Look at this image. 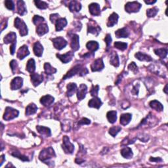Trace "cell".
I'll list each match as a JSON object with an SVG mask.
<instances>
[{
  "mask_svg": "<svg viewBox=\"0 0 168 168\" xmlns=\"http://www.w3.org/2000/svg\"><path fill=\"white\" fill-rule=\"evenodd\" d=\"M149 105L152 109L156 110V111L161 112L163 110V105L159 101H156V100H154V101H150Z\"/></svg>",
  "mask_w": 168,
  "mask_h": 168,
  "instance_id": "cell-32",
  "label": "cell"
},
{
  "mask_svg": "<svg viewBox=\"0 0 168 168\" xmlns=\"http://www.w3.org/2000/svg\"><path fill=\"white\" fill-rule=\"evenodd\" d=\"M102 105V102L101 101V99L98 98L97 97H95L92 99H91L88 102V105L89 107L95 108L97 109H99L100 108Z\"/></svg>",
  "mask_w": 168,
  "mask_h": 168,
  "instance_id": "cell-21",
  "label": "cell"
},
{
  "mask_svg": "<svg viewBox=\"0 0 168 168\" xmlns=\"http://www.w3.org/2000/svg\"><path fill=\"white\" fill-rule=\"evenodd\" d=\"M150 162H162V160L160 158H152V157H151L150 158Z\"/></svg>",
  "mask_w": 168,
  "mask_h": 168,
  "instance_id": "cell-54",
  "label": "cell"
},
{
  "mask_svg": "<svg viewBox=\"0 0 168 168\" xmlns=\"http://www.w3.org/2000/svg\"><path fill=\"white\" fill-rule=\"evenodd\" d=\"M136 58L141 61H146V62H150V61L152 60V59L151 58V57L149 55H148L147 54H144V53L138 52L135 55Z\"/></svg>",
  "mask_w": 168,
  "mask_h": 168,
  "instance_id": "cell-34",
  "label": "cell"
},
{
  "mask_svg": "<svg viewBox=\"0 0 168 168\" xmlns=\"http://www.w3.org/2000/svg\"><path fill=\"white\" fill-rule=\"evenodd\" d=\"M31 82L34 87L39 86L44 81V76L42 74H38L36 73H32L30 75Z\"/></svg>",
  "mask_w": 168,
  "mask_h": 168,
  "instance_id": "cell-12",
  "label": "cell"
},
{
  "mask_svg": "<svg viewBox=\"0 0 168 168\" xmlns=\"http://www.w3.org/2000/svg\"><path fill=\"white\" fill-rule=\"evenodd\" d=\"M70 46L73 51H78L79 49V38L77 34H72V35Z\"/></svg>",
  "mask_w": 168,
  "mask_h": 168,
  "instance_id": "cell-15",
  "label": "cell"
},
{
  "mask_svg": "<svg viewBox=\"0 0 168 168\" xmlns=\"http://www.w3.org/2000/svg\"><path fill=\"white\" fill-rule=\"evenodd\" d=\"M30 54L28 51V48L26 45H23L21 47L19 48L17 52V57L21 60L24 59L26 57H27Z\"/></svg>",
  "mask_w": 168,
  "mask_h": 168,
  "instance_id": "cell-18",
  "label": "cell"
},
{
  "mask_svg": "<svg viewBox=\"0 0 168 168\" xmlns=\"http://www.w3.org/2000/svg\"><path fill=\"white\" fill-rule=\"evenodd\" d=\"M87 74H88V70L87 69V68H84L81 65H76L72 68L69 72H68V73L63 78V79L70 78L75 75L83 76L86 75Z\"/></svg>",
  "mask_w": 168,
  "mask_h": 168,
  "instance_id": "cell-1",
  "label": "cell"
},
{
  "mask_svg": "<svg viewBox=\"0 0 168 168\" xmlns=\"http://www.w3.org/2000/svg\"><path fill=\"white\" fill-rule=\"evenodd\" d=\"M154 53L156 55L159 56L161 59H165L167 55V49L165 48L156 49H154Z\"/></svg>",
  "mask_w": 168,
  "mask_h": 168,
  "instance_id": "cell-39",
  "label": "cell"
},
{
  "mask_svg": "<svg viewBox=\"0 0 168 168\" xmlns=\"http://www.w3.org/2000/svg\"><path fill=\"white\" fill-rule=\"evenodd\" d=\"M68 7L71 12H79L82 9V5L78 1H72L70 2Z\"/></svg>",
  "mask_w": 168,
  "mask_h": 168,
  "instance_id": "cell-22",
  "label": "cell"
},
{
  "mask_svg": "<svg viewBox=\"0 0 168 168\" xmlns=\"http://www.w3.org/2000/svg\"><path fill=\"white\" fill-rule=\"evenodd\" d=\"M86 47L87 49L91 53H94L95 51H96L98 50V49L99 47V45L97 41H90L87 42V44H86Z\"/></svg>",
  "mask_w": 168,
  "mask_h": 168,
  "instance_id": "cell-28",
  "label": "cell"
},
{
  "mask_svg": "<svg viewBox=\"0 0 168 168\" xmlns=\"http://www.w3.org/2000/svg\"><path fill=\"white\" fill-rule=\"evenodd\" d=\"M44 70L45 74L47 75H51L55 74L57 72V69L51 66V65L49 63H45L44 64Z\"/></svg>",
  "mask_w": 168,
  "mask_h": 168,
  "instance_id": "cell-38",
  "label": "cell"
},
{
  "mask_svg": "<svg viewBox=\"0 0 168 168\" xmlns=\"http://www.w3.org/2000/svg\"><path fill=\"white\" fill-rule=\"evenodd\" d=\"M106 117L110 124H114L117 120V112L116 111H109L106 114Z\"/></svg>",
  "mask_w": 168,
  "mask_h": 168,
  "instance_id": "cell-36",
  "label": "cell"
},
{
  "mask_svg": "<svg viewBox=\"0 0 168 168\" xmlns=\"http://www.w3.org/2000/svg\"><path fill=\"white\" fill-rule=\"evenodd\" d=\"M49 32V27L48 25L46 23H42L40 25H38L36 28V32L38 34V36H42L44 34H47Z\"/></svg>",
  "mask_w": 168,
  "mask_h": 168,
  "instance_id": "cell-19",
  "label": "cell"
},
{
  "mask_svg": "<svg viewBox=\"0 0 168 168\" xmlns=\"http://www.w3.org/2000/svg\"><path fill=\"white\" fill-rule=\"evenodd\" d=\"M11 155L15 156V157L18 158V159L21 160L22 161H23V162H28L29 161V159H28L27 156L21 154L20 152H19L17 150H15V151H13V152H11Z\"/></svg>",
  "mask_w": 168,
  "mask_h": 168,
  "instance_id": "cell-40",
  "label": "cell"
},
{
  "mask_svg": "<svg viewBox=\"0 0 168 168\" xmlns=\"http://www.w3.org/2000/svg\"><path fill=\"white\" fill-rule=\"evenodd\" d=\"M139 84L137 83V85L133 86L132 89V93L134 95H137L139 93Z\"/></svg>",
  "mask_w": 168,
  "mask_h": 168,
  "instance_id": "cell-53",
  "label": "cell"
},
{
  "mask_svg": "<svg viewBox=\"0 0 168 168\" xmlns=\"http://www.w3.org/2000/svg\"><path fill=\"white\" fill-rule=\"evenodd\" d=\"M144 2L148 5H152L156 2V1H144Z\"/></svg>",
  "mask_w": 168,
  "mask_h": 168,
  "instance_id": "cell-55",
  "label": "cell"
},
{
  "mask_svg": "<svg viewBox=\"0 0 168 168\" xmlns=\"http://www.w3.org/2000/svg\"><path fill=\"white\" fill-rule=\"evenodd\" d=\"M121 130V128L120 126H113L109 129V133L112 137H116L117 134Z\"/></svg>",
  "mask_w": 168,
  "mask_h": 168,
  "instance_id": "cell-42",
  "label": "cell"
},
{
  "mask_svg": "<svg viewBox=\"0 0 168 168\" xmlns=\"http://www.w3.org/2000/svg\"><path fill=\"white\" fill-rule=\"evenodd\" d=\"M63 149L66 154H72L74 150V144L70 143L69 137L68 136H64L63 139Z\"/></svg>",
  "mask_w": 168,
  "mask_h": 168,
  "instance_id": "cell-5",
  "label": "cell"
},
{
  "mask_svg": "<svg viewBox=\"0 0 168 168\" xmlns=\"http://www.w3.org/2000/svg\"><path fill=\"white\" fill-rule=\"evenodd\" d=\"M90 13L93 16H99L101 15L100 5L97 3H93L89 5Z\"/></svg>",
  "mask_w": 168,
  "mask_h": 168,
  "instance_id": "cell-16",
  "label": "cell"
},
{
  "mask_svg": "<svg viewBox=\"0 0 168 168\" xmlns=\"http://www.w3.org/2000/svg\"><path fill=\"white\" fill-rule=\"evenodd\" d=\"M110 63L113 65L114 67H118L120 65L119 57L116 52H112L110 55Z\"/></svg>",
  "mask_w": 168,
  "mask_h": 168,
  "instance_id": "cell-27",
  "label": "cell"
},
{
  "mask_svg": "<svg viewBox=\"0 0 168 168\" xmlns=\"http://www.w3.org/2000/svg\"><path fill=\"white\" fill-rule=\"evenodd\" d=\"M56 156L54 149L52 147H48L42 150L39 155V159L41 162L45 163H49V161L51 158H55Z\"/></svg>",
  "mask_w": 168,
  "mask_h": 168,
  "instance_id": "cell-2",
  "label": "cell"
},
{
  "mask_svg": "<svg viewBox=\"0 0 168 168\" xmlns=\"http://www.w3.org/2000/svg\"><path fill=\"white\" fill-rule=\"evenodd\" d=\"M17 12L21 16L27 13L25 2L24 1L19 0V1L17 2Z\"/></svg>",
  "mask_w": 168,
  "mask_h": 168,
  "instance_id": "cell-24",
  "label": "cell"
},
{
  "mask_svg": "<svg viewBox=\"0 0 168 168\" xmlns=\"http://www.w3.org/2000/svg\"><path fill=\"white\" fill-rule=\"evenodd\" d=\"M118 18H119V16H118L117 13H113L112 15H110L107 22L108 27H112V26L117 24Z\"/></svg>",
  "mask_w": 168,
  "mask_h": 168,
  "instance_id": "cell-26",
  "label": "cell"
},
{
  "mask_svg": "<svg viewBox=\"0 0 168 168\" xmlns=\"http://www.w3.org/2000/svg\"><path fill=\"white\" fill-rule=\"evenodd\" d=\"M15 27L19 30V33L21 36H25L28 34L27 26L20 18L17 17L15 19Z\"/></svg>",
  "mask_w": 168,
  "mask_h": 168,
  "instance_id": "cell-4",
  "label": "cell"
},
{
  "mask_svg": "<svg viewBox=\"0 0 168 168\" xmlns=\"http://www.w3.org/2000/svg\"><path fill=\"white\" fill-rule=\"evenodd\" d=\"M36 129H37V131L39 132V133H40L41 135H44L45 137H49L51 135V132L50 129L47 127L37 125L36 127Z\"/></svg>",
  "mask_w": 168,
  "mask_h": 168,
  "instance_id": "cell-25",
  "label": "cell"
},
{
  "mask_svg": "<svg viewBox=\"0 0 168 168\" xmlns=\"http://www.w3.org/2000/svg\"><path fill=\"white\" fill-rule=\"evenodd\" d=\"M115 35L116 37L120 38V37H128L129 36V32L126 28H123L118 30L115 32Z\"/></svg>",
  "mask_w": 168,
  "mask_h": 168,
  "instance_id": "cell-37",
  "label": "cell"
},
{
  "mask_svg": "<svg viewBox=\"0 0 168 168\" xmlns=\"http://www.w3.org/2000/svg\"><path fill=\"white\" fill-rule=\"evenodd\" d=\"M121 154L124 158L131 159L133 157V152L131 148L129 147H125L121 150Z\"/></svg>",
  "mask_w": 168,
  "mask_h": 168,
  "instance_id": "cell-31",
  "label": "cell"
},
{
  "mask_svg": "<svg viewBox=\"0 0 168 168\" xmlns=\"http://www.w3.org/2000/svg\"><path fill=\"white\" fill-rule=\"evenodd\" d=\"M19 114V112L17 110L14 109L11 107H7L5 112L3 115V119L6 121H9L17 118Z\"/></svg>",
  "mask_w": 168,
  "mask_h": 168,
  "instance_id": "cell-7",
  "label": "cell"
},
{
  "mask_svg": "<svg viewBox=\"0 0 168 168\" xmlns=\"http://www.w3.org/2000/svg\"><path fill=\"white\" fill-rule=\"evenodd\" d=\"M104 68H105V64H104V63H103L102 59H101V58H99L98 59L95 60L91 65V70H92L93 72L101 71Z\"/></svg>",
  "mask_w": 168,
  "mask_h": 168,
  "instance_id": "cell-9",
  "label": "cell"
},
{
  "mask_svg": "<svg viewBox=\"0 0 168 168\" xmlns=\"http://www.w3.org/2000/svg\"><path fill=\"white\" fill-rule=\"evenodd\" d=\"M55 28L57 32L61 31L67 25V21L65 18H59L55 22Z\"/></svg>",
  "mask_w": 168,
  "mask_h": 168,
  "instance_id": "cell-20",
  "label": "cell"
},
{
  "mask_svg": "<svg viewBox=\"0 0 168 168\" xmlns=\"http://www.w3.org/2000/svg\"><path fill=\"white\" fill-rule=\"evenodd\" d=\"M32 21L34 22V24L35 25H40V24H42L45 21V19L44 17H40L39 15H35L33 17Z\"/></svg>",
  "mask_w": 168,
  "mask_h": 168,
  "instance_id": "cell-45",
  "label": "cell"
},
{
  "mask_svg": "<svg viewBox=\"0 0 168 168\" xmlns=\"http://www.w3.org/2000/svg\"><path fill=\"white\" fill-rule=\"evenodd\" d=\"M167 86L166 85V87H165V88H164V91H165V93H167V91H166V89H167Z\"/></svg>",
  "mask_w": 168,
  "mask_h": 168,
  "instance_id": "cell-57",
  "label": "cell"
},
{
  "mask_svg": "<svg viewBox=\"0 0 168 168\" xmlns=\"http://www.w3.org/2000/svg\"><path fill=\"white\" fill-rule=\"evenodd\" d=\"M34 53L36 56L40 57L42 56L44 51V47L42 46V45L40 43L39 41L36 42L34 45Z\"/></svg>",
  "mask_w": 168,
  "mask_h": 168,
  "instance_id": "cell-23",
  "label": "cell"
},
{
  "mask_svg": "<svg viewBox=\"0 0 168 168\" xmlns=\"http://www.w3.org/2000/svg\"><path fill=\"white\" fill-rule=\"evenodd\" d=\"M87 92V87L85 84H81L79 86L77 91V97L78 100L81 101L86 97V95Z\"/></svg>",
  "mask_w": 168,
  "mask_h": 168,
  "instance_id": "cell-17",
  "label": "cell"
},
{
  "mask_svg": "<svg viewBox=\"0 0 168 168\" xmlns=\"http://www.w3.org/2000/svg\"><path fill=\"white\" fill-rule=\"evenodd\" d=\"M23 84V79L21 77H16L13 79L11 82V89L12 90H17L21 89Z\"/></svg>",
  "mask_w": 168,
  "mask_h": 168,
  "instance_id": "cell-11",
  "label": "cell"
},
{
  "mask_svg": "<svg viewBox=\"0 0 168 168\" xmlns=\"http://www.w3.org/2000/svg\"><path fill=\"white\" fill-rule=\"evenodd\" d=\"M74 52L69 51L67 52L66 54L60 55V54H57V58L61 60V62L63 63L64 64H66L70 62L72 60V58L74 57Z\"/></svg>",
  "mask_w": 168,
  "mask_h": 168,
  "instance_id": "cell-10",
  "label": "cell"
},
{
  "mask_svg": "<svg viewBox=\"0 0 168 168\" xmlns=\"http://www.w3.org/2000/svg\"><path fill=\"white\" fill-rule=\"evenodd\" d=\"M10 66L12 70L13 73H16L17 70L18 69V63L15 60H12L10 62Z\"/></svg>",
  "mask_w": 168,
  "mask_h": 168,
  "instance_id": "cell-46",
  "label": "cell"
},
{
  "mask_svg": "<svg viewBox=\"0 0 168 168\" xmlns=\"http://www.w3.org/2000/svg\"><path fill=\"white\" fill-rule=\"evenodd\" d=\"M77 90V86L75 83H70L67 86L66 95L68 97H72Z\"/></svg>",
  "mask_w": 168,
  "mask_h": 168,
  "instance_id": "cell-30",
  "label": "cell"
},
{
  "mask_svg": "<svg viewBox=\"0 0 168 168\" xmlns=\"http://www.w3.org/2000/svg\"><path fill=\"white\" fill-rule=\"evenodd\" d=\"M99 86H93L92 88H91V90L90 91L91 96H93V97H97V95L99 93Z\"/></svg>",
  "mask_w": 168,
  "mask_h": 168,
  "instance_id": "cell-48",
  "label": "cell"
},
{
  "mask_svg": "<svg viewBox=\"0 0 168 168\" xmlns=\"http://www.w3.org/2000/svg\"><path fill=\"white\" fill-rule=\"evenodd\" d=\"M114 47L120 51H124L127 49L128 44L126 43H124V42L116 41L114 43Z\"/></svg>",
  "mask_w": 168,
  "mask_h": 168,
  "instance_id": "cell-41",
  "label": "cell"
},
{
  "mask_svg": "<svg viewBox=\"0 0 168 168\" xmlns=\"http://www.w3.org/2000/svg\"><path fill=\"white\" fill-rule=\"evenodd\" d=\"M51 40L53 41L54 47L57 49H58V50H61V49L65 47L67 45V41L62 37H57L53 38Z\"/></svg>",
  "mask_w": 168,
  "mask_h": 168,
  "instance_id": "cell-8",
  "label": "cell"
},
{
  "mask_svg": "<svg viewBox=\"0 0 168 168\" xmlns=\"http://www.w3.org/2000/svg\"><path fill=\"white\" fill-rule=\"evenodd\" d=\"M158 12V9L157 7H152L151 9H148L147 11V15L148 17H154Z\"/></svg>",
  "mask_w": 168,
  "mask_h": 168,
  "instance_id": "cell-43",
  "label": "cell"
},
{
  "mask_svg": "<svg viewBox=\"0 0 168 168\" xmlns=\"http://www.w3.org/2000/svg\"><path fill=\"white\" fill-rule=\"evenodd\" d=\"M128 68L132 72H134L135 74H137V72H138V67L136 65V64L134 62H132L128 66Z\"/></svg>",
  "mask_w": 168,
  "mask_h": 168,
  "instance_id": "cell-49",
  "label": "cell"
},
{
  "mask_svg": "<svg viewBox=\"0 0 168 168\" xmlns=\"http://www.w3.org/2000/svg\"><path fill=\"white\" fill-rule=\"evenodd\" d=\"M26 70L31 74L34 73V72L36 70V63L34 59H30L28 60L27 64H26Z\"/></svg>",
  "mask_w": 168,
  "mask_h": 168,
  "instance_id": "cell-35",
  "label": "cell"
},
{
  "mask_svg": "<svg viewBox=\"0 0 168 168\" xmlns=\"http://www.w3.org/2000/svg\"><path fill=\"white\" fill-rule=\"evenodd\" d=\"M5 155H2L1 156V164L0 165L2 166V164L4 162V160H5Z\"/></svg>",
  "mask_w": 168,
  "mask_h": 168,
  "instance_id": "cell-56",
  "label": "cell"
},
{
  "mask_svg": "<svg viewBox=\"0 0 168 168\" xmlns=\"http://www.w3.org/2000/svg\"><path fill=\"white\" fill-rule=\"evenodd\" d=\"M105 41L106 42V47H107V49H108L112 43V37H111V36H110V34H108L106 36V37L105 38Z\"/></svg>",
  "mask_w": 168,
  "mask_h": 168,
  "instance_id": "cell-50",
  "label": "cell"
},
{
  "mask_svg": "<svg viewBox=\"0 0 168 168\" xmlns=\"http://www.w3.org/2000/svg\"><path fill=\"white\" fill-rule=\"evenodd\" d=\"M59 15L58 14H52L50 15V20L52 23H55L56 21L59 18Z\"/></svg>",
  "mask_w": 168,
  "mask_h": 168,
  "instance_id": "cell-52",
  "label": "cell"
},
{
  "mask_svg": "<svg viewBox=\"0 0 168 168\" xmlns=\"http://www.w3.org/2000/svg\"><path fill=\"white\" fill-rule=\"evenodd\" d=\"M5 5L9 10L13 11L15 9V5L13 1H11V0H6L5 2Z\"/></svg>",
  "mask_w": 168,
  "mask_h": 168,
  "instance_id": "cell-47",
  "label": "cell"
},
{
  "mask_svg": "<svg viewBox=\"0 0 168 168\" xmlns=\"http://www.w3.org/2000/svg\"><path fill=\"white\" fill-rule=\"evenodd\" d=\"M3 41H4L5 44H11L10 51L11 54L13 55L15 51V47H16L17 45V34L13 32H11L5 36Z\"/></svg>",
  "mask_w": 168,
  "mask_h": 168,
  "instance_id": "cell-3",
  "label": "cell"
},
{
  "mask_svg": "<svg viewBox=\"0 0 168 168\" xmlns=\"http://www.w3.org/2000/svg\"><path fill=\"white\" fill-rule=\"evenodd\" d=\"M34 3H35V5L37 8L40 9H45L48 7L47 3L45 2L39 1V0H37V1H34Z\"/></svg>",
  "mask_w": 168,
  "mask_h": 168,
  "instance_id": "cell-44",
  "label": "cell"
},
{
  "mask_svg": "<svg viewBox=\"0 0 168 168\" xmlns=\"http://www.w3.org/2000/svg\"><path fill=\"white\" fill-rule=\"evenodd\" d=\"M91 123L90 120L87 119L86 118H83L78 122V125H89Z\"/></svg>",
  "mask_w": 168,
  "mask_h": 168,
  "instance_id": "cell-51",
  "label": "cell"
},
{
  "mask_svg": "<svg viewBox=\"0 0 168 168\" xmlns=\"http://www.w3.org/2000/svg\"><path fill=\"white\" fill-rule=\"evenodd\" d=\"M55 99L50 95H47L42 97L40 99V102L45 107H49L54 102Z\"/></svg>",
  "mask_w": 168,
  "mask_h": 168,
  "instance_id": "cell-14",
  "label": "cell"
},
{
  "mask_svg": "<svg viewBox=\"0 0 168 168\" xmlns=\"http://www.w3.org/2000/svg\"><path fill=\"white\" fill-rule=\"evenodd\" d=\"M141 8V4L137 2H128L125 5V11L129 13L138 12Z\"/></svg>",
  "mask_w": 168,
  "mask_h": 168,
  "instance_id": "cell-6",
  "label": "cell"
},
{
  "mask_svg": "<svg viewBox=\"0 0 168 168\" xmlns=\"http://www.w3.org/2000/svg\"><path fill=\"white\" fill-rule=\"evenodd\" d=\"M37 110V106L34 104V103H31L29 105L27 106V107L26 108V116H30V115H33L35 114Z\"/></svg>",
  "mask_w": 168,
  "mask_h": 168,
  "instance_id": "cell-33",
  "label": "cell"
},
{
  "mask_svg": "<svg viewBox=\"0 0 168 168\" xmlns=\"http://www.w3.org/2000/svg\"><path fill=\"white\" fill-rule=\"evenodd\" d=\"M101 31V28L99 27V25L96 23L95 22H90L89 23L88 26H87V32L88 33H91L93 34H95V36H98Z\"/></svg>",
  "mask_w": 168,
  "mask_h": 168,
  "instance_id": "cell-13",
  "label": "cell"
},
{
  "mask_svg": "<svg viewBox=\"0 0 168 168\" xmlns=\"http://www.w3.org/2000/svg\"><path fill=\"white\" fill-rule=\"evenodd\" d=\"M132 116L131 114L126 113L121 114L120 116V124L122 125H128L131 120Z\"/></svg>",
  "mask_w": 168,
  "mask_h": 168,
  "instance_id": "cell-29",
  "label": "cell"
}]
</instances>
